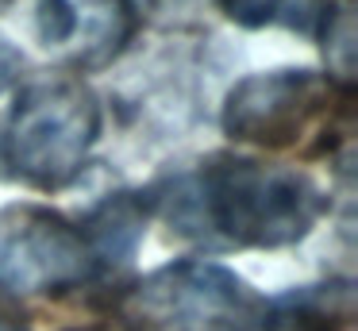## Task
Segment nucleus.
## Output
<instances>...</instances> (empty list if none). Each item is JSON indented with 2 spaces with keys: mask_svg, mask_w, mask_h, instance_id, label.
<instances>
[{
  "mask_svg": "<svg viewBox=\"0 0 358 331\" xmlns=\"http://www.w3.org/2000/svg\"><path fill=\"white\" fill-rule=\"evenodd\" d=\"M158 208L173 235L212 251L301 243L327 200L301 169L262 166L255 158L216 154L158 189Z\"/></svg>",
  "mask_w": 358,
  "mask_h": 331,
  "instance_id": "f257e3e1",
  "label": "nucleus"
},
{
  "mask_svg": "<svg viewBox=\"0 0 358 331\" xmlns=\"http://www.w3.org/2000/svg\"><path fill=\"white\" fill-rule=\"evenodd\" d=\"M101 135V100L73 73H39L20 85L0 123V166L12 181L62 189L81 174Z\"/></svg>",
  "mask_w": 358,
  "mask_h": 331,
  "instance_id": "f03ea898",
  "label": "nucleus"
},
{
  "mask_svg": "<svg viewBox=\"0 0 358 331\" xmlns=\"http://www.w3.org/2000/svg\"><path fill=\"white\" fill-rule=\"evenodd\" d=\"M127 331H266L270 300L216 262H170L120 297Z\"/></svg>",
  "mask_w": 358,
  "mask_h": 331,
  "instance_id": "7ed1b4c3",
  "label": "nucleus"
},
{
  "mask_svg": "<svg viewBox=\"0 0 358 331\" xmlns=\"http://www.w3.org/2000/svg\"><path fill=\"white\" fill-rule=\"evenodd\" d=\"M96 277L78 223L39 204L0 212V285L16 293H66Z\"/></svg>",
  "mask_w": 358,
  "mask_h": 331,
  "instance_id": "20e7f679",
  "label": "nucleus"
},
{
  "mask_svg": "<svg viewBox=\"0 0 358 331\" xmlns=\"http://www.w3.org/2000/svg\"><path fill=\"white\" fill-rule=\"evenodd\" d=\"M331 104V81L312 69H270L235 81L224 100V131L235 143L293 146Z\"/></svg>",
  "mask_w": 358,
  "mask_h": 331,
  "instance_id": "39448f33",
  "label": "nucleus"
},
{
  "mask_svg": "<svg viewBox=\"0 0 358 331\" xmlns=\"http://www.w3.org/2000/svg\"><path fill=\"white\" fill-rule=\"evenodd\" d=\"M81 239H85L89 254L96 262V274L120 269L135 258L147 231V204L139 200V192H116L104 197L85 220L78 223Z\"/></svg>",
  "mask_w": 358,
  "mask_h": 331,
  "instance_id": "423d86ee",
  "label": "nucleus"
},
{
  "mask_svg": "<svg viewBox=\"0 0 358 331\" xmlns=\"http://www.w3.org/2000/svg\"><path fill=\"white\" fill-rule=\"evenodd\" d=\"M350 316V285H312L293 289L285 297L270 300L266 331H339V323Z\"/></svg>",
  "mask_w": 358,
  "mask_h": 331,
  "instance_id": "0eeeda50",
  "label": "nucleus"
},
{
  "mask_svg": "<svg viewBox=\"0 0 358 331\" xmlns=\"http://www.w3.org/2000/svg\"><path fill=\"white\" fill-rule=\"evenodd\" d=\"M78 12L81 15H78V27H73V35L81 31L78 62L81 66H104V62H112L120 54V46L127 43V35H131V15L124 12V4L120 0H81Z\"/></svg>",
  "mask_w": 358,
  "mask_h": 331,
  "instance_id": "6e6552de",
  "label": "nucleus"
},
{
  "mask_svg": "<svg viewBox=\"0 0 358 331\" xmlns=\"http://www.w3.org/2000/svg\"><path fill=\"white\" fill-rule=\"evenodd\" d=\"M227 20L243 27H270L285 23L293 31H316L327 15V0H216Z\"/></svg>",
  "mask_w": 358,
  "mask_h": 331,
  "instance_id": "1a4fd4ad",
  "label": "nucleus"
},
{
  "mask_svg": "<svg viewBox=\"0 0 358 331\" xmlns=\"http://www.w3.org/2000/svg\"><path fill=\"white\" fill-rule=\"evenodd\" d=\"M324 54H327V73L350 89L355 81V20H350V8L347 4H335L327 8L324 15ZM327 77V81H331Z\"/></svg>",
  "mask_w": 358,
  "mask_h": 331,
  "instance_id": "9d476101",
  "label": "nucleus"
},
{
  "mask_svg": "<svg viewBox=\"0 0 358 331\" xmlns=\"http://www.w3.org/2000/svg\"><path fill=\"white\" fill-rule=\"evenodd\" d=\"M131 20H143L150 27H189L201 20L208 0H120Z\"/></svg>",
  "mask_w": 358,
  "mask_h": 331,
  "instance_id": "9b49d317",
  "label": "nucleus"
},
{
  "mask_svg": "<svg viewBox=\"0 0 358 331\" xmlns=\"http://www.w3.org/2000/svg\"><path fill=\"white\" fill-rule=\"evenodd\" d=\"M20 66H24V54H20L8 38L0 35V92H4L20 77Z\"/></svg>",
  "mask_w": 358,
  "mask_h": 331,
  "instance_id": "f8f14e48",
  "label": "nucleus"
},
{
  "mask_svg": "<svg viewBox=\"0 0 358 331\" xmlns=\"http://www.w3.org/2000/svg\"><path fill=\"white\" fill-rule=\"evenodd\" d=\"M0 331H27V323H24V316L12 308V300L0 293Z\"/></svg>",
  "mask_w": 358,
  "mask_h": 331,
  "instance_id": "ddd939ff",
  "label": "nucleus"
},
{
  "mask_svg": "<svg viewBox=\"0 0 358 331\" xmlns=\"http://www.w3.org/2000/svg\"><path fill=\"white\" fill-rule=\"evenodd\" d=\"M0 4H12V0H0Z\"/></svg>",
  "mask_w": 358,
  "mask_h": 331,
  "instance_id": "4468645a",
  "label": "nucleus"
}]
</instances>
